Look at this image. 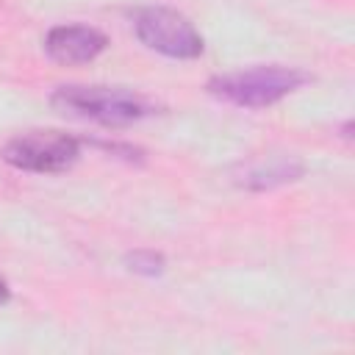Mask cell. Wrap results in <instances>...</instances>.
<instances>
[{"label": "cell", "instance_id": "ba28073f", "mask_svg": "<svg viewBox=\"0 0 355 355\" xmlns=\"http://www.w3.org/2000/svg\"><path fill=\"white\" fill-rule=\"evenodd\" d=\"M11 300V286H8V280L0 275V305H6Z\"/></svg>", "mask_w": 355, "mask_h": 355}, {"label": "cell", "instance_id": "7a4b0ae2", "mask_svg": "<svg viewBox=\"0 0 355 355\" xmlns=\"http://www.w3.org/2000/svg\"><path fill=\"white\" fill-rule=\"evenodd\" d=\"M50 103L72 116L80 119H92L97 125L105 128H122V125H133L139 119H144L147 114H153V105L122 86H80V83H69V86H58L50 97Z\"/></svg>", "mask_w": 355, "mask_h": 355}, {"label": "cell", "instance_id": "3957f363", "mask_svg": "<svg viewBox=\"0 0 355 355\" xmlns=\"http://www.w3.org/2000/svg\"><path fill=\"white\" fill-rule=\"evenodd\" d=\"M3 161L19 172L55 175L69 169L80 158V141L64 130H25L11 136L3 150Z\"/></svg>", "mask_w": 355, "mask_h": 355}, {"label": "cell", "instance_id": "277c9868", "mask_svg": "<svg viewBox=\"0 0 355 355\" xmlns=\"http://www.w3.org/2000/svg\"><path fill=\"white\" fill-rule=\"evenodd\" d=\"M133 31L139 42L166 58L189 61L202 55V33L194 28V22L166 6H144L133 14Z\"/></svg>", "mask_w": 355, "mask_h": 355}, {"label": "cell", "instance_id": "5b68a950", "mask_svg": "<svg viewBox=\"0 0 355 355\" xmlns=\"http://www.w3.org/2000/svg\"><path fill=\"white\" fill-rule=\"evenodd\" d=\"M108 47V36L92 25H55L44 36V53L55 64H89Z\"/></svg>", "mask_w": 355, "mask_h": 355}, {"label": "cell", "instance_id": "8992f818", "mask_svg": "<svg viewBox=\"0 0 355 355\" xmlns=\"http://www.w3.org/2000/svg\"><path fill=\"white\" fill-rule=\"evenodd\" d=\"M302 172H305V164L297 161L294 155H275V158H266V161L247 164L236 175V183L244 186V189H252V191H263V189H275V186L300 180Z\"/></svg>", "mask_w": 355, "mask_h": 355}, {"label": "cell", "instance_id": "52a82bcc", "mask_svg": "<svg viewBox=\"0 0 355 355\" xmlns=\"http://www.w3.org/2000/svg\"><path fill=\"white\" fill-rule=\"evenodd\" d=\"M125 266H128L130 272H136V275L155 277V275L164 272L166 258H164L161 252H155V250H133V252L125 255Z\"/></svg>", "mask_w": 355, "mask_h": 355}, {"label": "cell", "instance_id": "6da1fadb", "mask_svg": "<svg viewBox=\"0 0 355 355\" xmlns=\"http://www.w3.org/2000/svg\"><path fill=\"white\" fill-rule=\"evenodd\" d=\"M311 80L308 72L286 64H261L250 69H236L225 75H214L208 80V94L222 103L239 108H269L305 86Z\"/></svg>", "mask_w": 355, "mask_h": 355}]
</instances>
